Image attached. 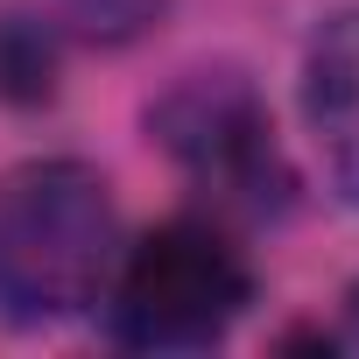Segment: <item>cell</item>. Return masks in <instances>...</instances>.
Returning a JSON list of instances; mask_svg holds the SVG:
<instances>
[{
  "instance_id": "cell-6",
  "label": "cell",
  "mask_w": 359,
  "mask_h": 359,
  "mask_svg": "<svg viewBox=\"0 0 359 359\" xmlns=\"http://www.w3.org/2000/svg\"><path fill=\"white\" fill-rule=\"evenodd\" d=\"M162 15V0H71V22L99 43H127Z\"/></svg>"
},
{
  "instance_id": "cell-5",
  "label": "cell",
  "mask_w": 359,
  "mask_h": 359,
  "mask_svg": "<svg viewBox=\"0 0 359 359\" xmlns=\"http://www.w3.org/2000/svg\"><path fill=\"white\" fill-rule=\"evenodd\" d=\"M57 92V43L29 15H0V99L43 106Z\"/></svg>"
},
{
  "instance_id": "cell-7",
  "label": "cell",
  "mask_w": 359,
  "mask_h": 359,
  "mask_svg": "<svg viewBox=\"0 0 359 359\" xmlns=\"http://www.w3.org/2000/svg\"><path fill=\"white\" fill-rule=\"evenodd\" d=\"M345 338L359 345V282H352V296H345Z\"/></svg>"
},
{
  "instance_id": "cell-4",
  "label": "cell",
  "mask_w": 359,
  "mask_h": 359,
  "mask_svg": "<svg viewBox=\"0 0 359 359\" xmlns=\"http://www.w3.org/2000/svg\"><path fill=\"white\" fill-rule=\"evenodd\" d=\"M303 120L345 205H359V8L331 15L303 57Z\"/></svg>"
},
{
  "instance_id": "cell-1",
  "label": "cell",
  "mask_w": 359,
  "mask_h": 359,
  "mask_svg": "<svg viewBox=\"0 0 359 359\" xmlns=\"http://www.w3.org/2000/svg\"><path fill=\"white\" fill-rule=\"evenodd\" d=\"M113 198L85 162H22L0 176V317L36 331L106 296L113 275Z\"/></svg>"
},
{
  "instance_id": "cell-2",
  "label": "cell",
  "mask_w": 359,
  "mask_h": 359,
  "mask_svg": "<svg viewBox=\"0 0 359 359\" xmlns=\"http://www.w3.org/2000/svg\"><path fill=\"white\" fill-rule=\"evenodd\" d=\"M99 303H106L113 345H127V352H205L247 317L254 275L226 233L176 219V226L148 233L141 247H127V261L106 275Z\"/></svg>"
},
{
  "instance_id": "cell-3",
  "label": "cell",
  "mask_w": 359,
  "mask_h": 359,
  "mask_svg": "<svg viewBox=\"0 0 359 359\" xmlns=\"http://www.w3.org/2000/svg\"><path fill=\"white\" fill-rule=\"evenodd\" d=\"M148 127L169 148V162L191 184H205L219 205H233V212L289 205V169H282V148H275V120L240 71L176 78L148 106Z\"/></svg>"
}]
</instances>
